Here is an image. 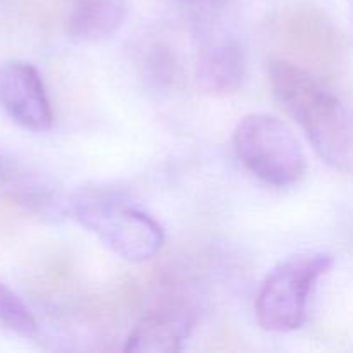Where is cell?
Instances as JSON below:
<instances>
[{
	"instance_id": "cell-11",
	"label": "cell",
	"mask_w": 353,
	"mask_h": 353,
	"mask_svg": "<svg viewBox=\"0 0 353 353\" xmlns=\"http://www.w3.org/2000/svg\"><path fill=\"white\" fill-rule=\"evenodd\" d=\"M183 3H188V6H209L214 0H179Z\"/></svg>"
},
{
	"instance_id": "cell-2",
	"label": "cell",
	"mask_w": 353,
	"mask_h": 353,
	"mask_svg": "<svg viewBox=\"0 0 353 353\" xmlns=\"http://www.w3.org/2000/svg\"><path fill=\"white\" fill-rule=\"evenodd\" d=\"M69 207L81 226L126 261L147 262L164 247V231L157 221L114 190L100 186L78 190Z\"/></svg>"
},
{
	"instance_id": "cell-12",
	"label": "cell",
	"mask_w": 353,
	"mask_h": 353,
	"mask_svg": "<svg viewBox=\"0 0 353 353\" xmlns=\"http://www.w3.org/2000/svg\"><path fill=\"white\" fill-rule=\"evenodd\" d=\"M350 7H352V17H353V0H350Z\"/></svg>"
},
{
	"instance_id": "cell-4",
	"label": "cell",
	"mask_w": 353,
	"mask_h": 353,
	"mask_svg": "<svg viewBox=\"0 0 353 353\" xmlns=\"http://www.w3.org/2000/svg\"><path fill=\"white\" fill-rule=\"evenodd\" d=\"M233 148L245 169L274 188L296 185L307 171L305 154L281 119L250 114L234 128Z\"/></svg>"
},
{
	"instance_id": "cell-1",
	"label": "cell",
	"mask_w": 353,
	"mask_h": 353,
	"mask_svg": "<svg viewBox=\"0 0 353 353\" xmlns=\"http://www.w3.org/2000/svg\"><path fill=\"white\" fill-rule=\"evenodd\" d=\"M272 93L305 133L319 157L336 171L353 176V103L326 83L285 59L268 65Z\"/></svg>"
},
{
	"instance_id": "cell-10",
	"label": "cell",
	"mask_w": 353,
	"mask_h": 353,
	"mask_svg": "<svg viewBox=\"0 0 353 353\" xmlns=\"http://www.w3.org/2000/svg\"><path fill=\"white\" fill-rule=\"evenodd\" d=\"M0 326L26 338L34 336L38 331L37 319L30 307L2 281H0Z\"/></svg>"
},
{
	"instance_id": "cell-9",
	"label": "cell",
	"mask_w": 353,
	"mask_h": 353,
	"mask_svg": "<svg viewBox=\"0 0 353 353\" xmlns=\"http://www.w3.org/2000/svg\"><path fill=\"white\" fill-rule=\"evenodd\" d=\"M0 190H3L9 199L30 209L45 210L50 205V196L45 186L33 178L16 155L3 148H0Z\"/></svg>"
},
{
	"instance_id": "cell-7",
	"label": "cell",
	"mask_w": 353,
	"mask_h": 353,
	"mask_svg": "<svg viewBox=\"0 0 353 353\" xmlns=\"http://www.w3.org/2000/svg\"><path fill=\"white\" fill-rule=\"evenodd\" d=\"M192 327L193 319L186 310H154L133 327L124 350L140 353L179 352L188 340Z\"/></svg>"
},
{
	"instance_id": "cell-3",
	"label": "cell",
	"mask_w": 353,
	"mask_h": 353,
	"mask_svg": "<svg viewBox=\"0 0 353 353\" xmlns=\"http://www.w3.org/2000/svg\"><path fill=\"white\" fill-rule=\"evenodd\" d=\"M333 264V255L327 252L305 250L276 265L255 300L259 324L271 333H292L302 327L310 293Z\"/></svg>"
},
{
	"instance_id": "cell-5",
	"label": "cell",
	"mask_w": 353,
	"mask_h": 353,
	"mask_svg": "<svg viewBox=\"0 0 353 353\" xmlns=\"http://www.w3.org/2000/svg\"><path fill=\"white\" fill-rule=\"evenodd\" d=\"M0 109L31 133H45L54 124L43 79L33 64L23 61L0 65Z\"/></svg>"
},
{
	"instance_id": "cell-8",
	"label": "cell",
	"mask_w": 353,
	"mask_h": 353,
	"mask_svg": "<svg viewBox=\"0 0 353 353\" xmlns=\"http://www.w3.org/2000/svg\"><path fill=\"white\" fill-rule=\"evenodd\" d=\"M130 14L126 0H76L65 23L74 43H100L124 26Z\"/></svg>"
},
{
	"instance_id": "cell-6",
	"label": "cell",
	"mask_w": 353,
	"mask_h": 353,
	"mask_svg": "<svg viewBox=\"0 0 353 353\" xmlns=\"http://www.w3.org/2000/svg\"><path fill=\"white\" fill-rule=\"evenodd\" d=\"M245 72L247 57L236 38H210L200 48L196 59V81L203 92L231 95L241 88Z\"/></svg>"
}]
</instances>
